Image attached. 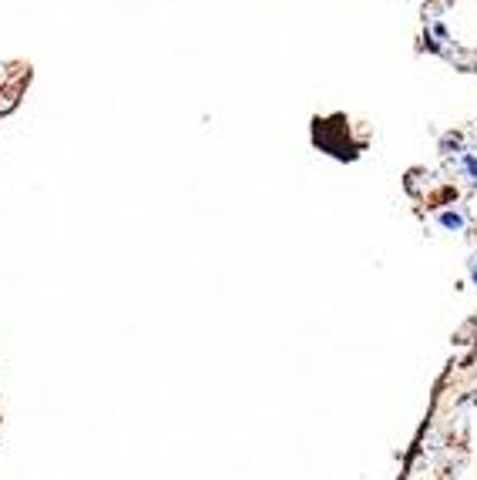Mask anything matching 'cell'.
<instances>
[{
  "label": "cell",
  "instance_id": "6da1fadb",
  "mask_svg": "<svg viewBox=\"0 0 477 480\" xmlns=\"http://www.w3.org/2000/svg\"><path fill=\"white\" fill-rule=\"evenodd\" d=\"M440 222H444L447 229H454V225H461V215H454V212H447V215L440 218Z\"/></svg>",
  "mask_w": 477,
  "mask_h": 480
}]
</instances>
